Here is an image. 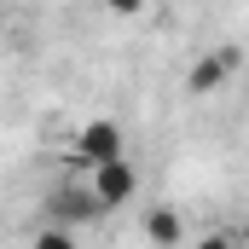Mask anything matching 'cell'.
Segmentation results:
<instances>
[{
	"label": "cell",
	"mask_w": 249,
	"mask_h": 249,
	"mask_svg": "<svg viewBox=\"0 0 249 249\" xmlns=\"http://www.w3.org/2000/svg\"><path fill=\"white\" fill-rule=\"evenodd\" d=\"M93 197H99V209H122L133 203V191H139V174H133V162L127 157H110V162H93Z\"/></svg>",
	"instance_id": "obj_2"
},
{
	"label": "cell",
	"mask_w": 249,
	"mask_h": 249,
	"mask_svg": "<svg viewBox=\"0 0 249 249\" xmlns=\"http://www.w3.org/2000/svg\"><path fill=\"white\" fill-rule=\"evenodd\" d=\"M214 58L226 64V75H238V64H244V47H220V53H214Z\"/></svg>",
	"instance_id": "obj_8"
},
{
	"label": "cell",
	"mask_w": 249,
	"mask_h": 249,
	"mask_svg": "<svg viewBox=\"0 0 249 249\" xmlns=\"http://www.w3.org/2000/svg\"><path fill=\"white\" fill-rule=\"evenodd\" d=\"M47 214L64 220V226H87L99 214V197L93 191H75V186H58V191H47Z\"/></svg>",
	"instance_id": "obj_3"
},
{
	"label": "cell",
	"mask_w": 249,
	"mask_h": 249,
	"mask_svg": "<svg viewBox=\"0 0 249 249\" xmlns=\"http://www.w3.org/2000/svg\"><path fill=\"white\" fill-rule=\"evenodd\" d=\"M145 238H151V244H162V249H174L180 238H186V226H180V214H174V209H151V214H145Z\"/></svg>",
	"instance_id": "obj_4"
},
{
	"label": "cell",
	"mask_w": 249,
	"mask_h": 249,
	"mask_svg": "<svg viewBox=\"0 0 249 249\" xmlns=\"http://www.w3.org/2000/svg\"><path fill=\"white\" fill-rule=\"evenodd\" d=\"M110 157H127L122 122H110V116L81 122V133H75V162H81V168H93V162H110Z\"/></svg>",
	"instance_id": "obj_1"
},
{
	"label": "cell",
	"mask_w": 249,
	"mask_h": 249,
	"mask_svg": "<svg viewBox=\"0 0 249 249\" xmlns=\"http://www.w3.org/2000/svg\"><path fill=\"white\" fill-rule=\"evenodd\" d=\"M220 81H226V64L214 58V53H209V58H197V64H191V75H186V87H191V93H214Z\"/></svg>",
	"instance_id": "obj_5"
},
{
	"label": "cell",
	"mask_w": 249,
	"mask_h": 249,
	"mask_svg": "<svg viewBox=\"0 0 249 249\" xmlns=\"http://www.w3.org/2000/svg\"><path fill=\"white\" fill-rule=\"evenodd\" d=\"M35 244H41V249H70V244H75V226L53 220V226H41V232H35Z\"/></svg>",
	"instance_id": "obj_6"
},
{
	"label": "cell",
	"mask_w": 249,
	"mask_h": 249,
	"mask_svg": "<svg viewBox=\"0 0 249 249\" xmlns=\"http://www.w3.org/2000/svg\"><path fill=\"white\" fill-rule=\"evenodd\" d=\"M110 18H145V0H105Z\"/></svg>",
	"instance_id": "obj_7"
},
{
	"label": "cell",
	"mask_w": 249,
	"mask_h": 249,
	"mask_svg": "<svg viewBox=\"0 0 249 249\" xmlns=\"http://www.w3.org/2000/svg\"><path fill=\"white\" fill-rule=\"evenodd\" d=\"M0 35H6V12H0Z\"/></svg>",
	"instance_id": "obj_9"
}]
</instances>
